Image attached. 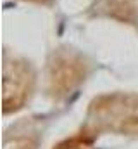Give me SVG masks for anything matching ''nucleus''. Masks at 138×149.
<instances>
[{"label":"nucleus","instance_id":"obj_4","mask_svg":"<svg viewBox=\"0 0 138 149\" xmlns=\"http://www.w3.org/2000/svg\"><path fill=\"white\" fill-rule=\"evenodd\" d=\"M38 134L30 125H19L5 134L3 149H38Z\"/></svg>","mask_w":138,"mask_h":149},{"label":"nucleus","instance_id":"obj_5","mask_svg":"<svg viewBox=\"0 0 138 149\" xmlns=\"http://www.w3.org/2000/svg\"><path fill=\"white\" fill-rule=\"evenodd\" d=\"M93 132H90L88 128H85L83 132L61 141L54 149H92V142H93Z\"/></svg>","mask_w":138,"mask_h":149},{"label":"nucleus","instance_id":"obj_2","mask_svg":"<svg viewBox=\"0 0 138 149\" xmlns=\"http://www.w3.org/2000/svg\"><path fill=\"white\" fill-rule=\"evenodd\" d=\"M86 74L88 63L83 56L68 49L55 50L47 66V94L54 101L64 99L85 81Z\"/></svg>","mask_w":138,"mask_h":149},{"label":"nucleus","instance_id":"obj_6","mask_svg":"<svg viewBox=\"0 0 138 149\" xmlns=\"http://www.w3.org/2000/svg\"><path fill=\"white\" fill-rule=\"evenodd\" d=\"M30 2H38V3H47V2H50V0H30Z\"/></svg>","mask_w":138,"mask_h":149},{"label":"nucleus","instance_id":"obj_1","mask_svg":"<svg viewBox=\"0 0 138 149\" xmlns=\"http://www.w3.org/2000/svg\"><path fill=\"white\" fill-rule=\"evenodd\" d=\"M90 132L138 135V92H116L97 97L88 109Z\"/></svg>","mask_w":138,"mask_h":149},{"label":"nucleus","instance_id":"obj_3","mask_svg":"<svg viewBox=\"0 0 138 149\" xmlns=\"http://www.w3.org/2000/svg\"><path fill=\"white\" fill-rule=\"evenodd\" d=\"M34 88V71L31 64L19 57L3 59V113L23 109L31 99Z\"/></svg>","mask_w":138,"mask_h":149}]
</instances>
